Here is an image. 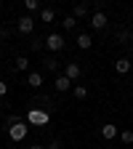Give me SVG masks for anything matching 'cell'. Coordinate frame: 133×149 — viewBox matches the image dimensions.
I'll use <instances>...</instances> for the list:
<instances>
[{
	"instance_id": "12",
	"label": "cell",
	"mask_w": 133,
	"mask_h": 149,
	"mask_svg": "<svg viewBox=\"0 0 133 149\" xmlns=\"http://www.w3.org/2000/svg\"><path fill=\"white\" fill-rule=\"evenodd\" d=\"M72 16H75V19H85V16H88V3H77Z\"/></svg>"
},
{
	"instance_id": "19",
	"label": "cell",
	"mask_w": 133,
	"mask_h": 149,
	"mask_svg": "<svg viewBox=\"0 0 133 149\" xmlns=\"http://www.w3.org/2000/svg\"><path fill=\"white\" fill-rule=\"evenodd\" d=\"M24 6H27V11H40V3H37V0H24Z\"/></svg>"
},
{
	"instance_id": "17",
	"label": "cell",
	"mask_w": 133,
	"mask_h": 149,
	"mask_svg": "<svg viewBox=\"0 0 133 149\" xmlns=\"http://www.w3.org/2000/svg\"><path fill=\"white\" fill-rule=\"evenodd\" d=\"M19 123H24L19 115H11V117H6V130H8V128H13V125H19Z\"/></svg>"
},
{
	"instance_id": "23",
	"label": "cell",
	"mask_w": 133,
	"mask_h": 149,
	"mask_svg": "<svg viewBox=\"0 0 133 149\" xmlns=\"http://www.w3.org/2000/svg\"><path fill=\"white\" fill-rule=\"evenodd\" d=\"M3 37H6V40H8V37H11V32H8L6 27H0V40H3Z\"/></svg>"
},
{
	"instance_id": "18",
	"label": "cell",
	"mask_w": 133,
	"mask_h": 149,
	"mask_svg": "<svg viewBox=\"0 0 133 149\" xmlns=\"http://www.w3.org/2000/svg\"><path fill=\"white\" fill-rule=\"evenodd\" d=\"M45 69L48 72H56V69H59V61H56L53 56H48V59H45Z\"/></svg>"
},
{
	"instance_id": "25",
	"label": "cell",
	"mask_w": 133,
	"mask_h": 149,
	"mask_svg": "<svg viewBox=\"0 0 133 149\" xmlns=\"http://www.w3.org/2000/svg\"><path fill=\"white\" fill-rule=\"evenodd\" d=\"M29 149H45V146H40V144H32V146H29Z\"/></svg>"
},
{
	"instance_id": "4",
	"label": "cell",
	"mask_w": 133,
	"mask_h": 149,
	"mask_svg": "<svg viewBox=\"0 0 133 149\" xmlns=\"http://www.w3.org/2000/svg\"><path fill=\"white\" fill-rule=\"evenodd\" d=\"M16 29L22 32V35H32V29H35V19L27 13V16H22L19 19V24H16Z\"/></svg>"
},
{
	"instance_id": "10",
	"label": "cell",
	"mask_w": 133,
	"mask_h": 149,
	"mask_svg": "<svg viewBox=\"0 0 133 149\" xmlns=\"http://www.w3.org/2000/svg\"><path fill=\"white\" fill-rule=\"evenodd\" d=\"M93 45V40H91V35L88 32H83V35H77V48H83V51H88Z\"/></svg>"
},
{
	"instance_id": "8",
	"label": "cell",
	"mask_w": 133,
	"mask_h": 149,
	"mask_svg": "<svg viewBox=\"0 0 133 149\" xmlns=\"http://www.w3.org/2000/svg\"><path fill=\"white\" fill-rule=\"evenodd\" d=\"M53 88H56V91H59V93H64V91H69V88H72V80H67V77H64V74H61V77H56V83H53Z\"/></svg>"
},
{
	"instance_id": "15",
	"label": "cell",
	"mask_w": 133,
	"mask_h": 149,
	"mask_svg": "<svg viewBox=\"0 0 133 149\" xmlns=\"http://www.w3.org/2000/svg\"><path fill=\"white\" fill-rule=\"evenodd\" d=\"M61 27H64V29H75V27H77V19L67 13V16H64V22H61Z\"/></svg>"
},
{
	"instance_id": "21",
	"label": "cell",
	"mask_w": 133,
	"mask_h": 149,
	"mask_svg": "<svg viewBox=\"0 0 133 149\" xmlns=\"http://www.w3.org/2000/svg\"><path fill=\"white\" fill-rule=\"evenodd\" d=\"M43 45H45V40H40V37H35V40H32V48H35V51H40Z\"/></svg>"
},
{
	"instance_id": "3",
	"label": "cell",
	"mask_w": 133,
	"mask_h": 149,
	"mask_svg": "<svg viewBox=\"0 0 133 149\" xmlns=\"http://www.w3.org/2000/svg\"><path fill=\"white\" fill-rule=\"evenodd\" d=\"M45 48L53 51V53H56V51H61V48H64V37H61V35H56V32L48 35V37H45Z\"/></svg>"
},
{
	"instance_id": "14",
	"label": "cell",
	"mask_w": 133,
	"mask_h": 149,
	"mask_svg": "<svg viewBox=\"0 0 133 149\" xmlns=\"http://www.w3.org/2000/svg\"><path fill=\"white\" fill-rule=\"evenodd\" d=\"M19 72H27V67H29V59H27V56H19V59H16V64H13Z\"/></svg>"
},
{
	"instance_id": "7",
	"label": "cell",
	"mask_w": 133,
	"mask_h": 149,
	"mask_svg": "<svg viewBox=\"0 0 133 149\" xmlns=\"http://www.w3.org/2000/svg\"><path fill=\"white\" fill-rule=\"evenodd\" d=\"M27 85H29V88H40V85H43V74H40V72H29V74H27Z\"/></svg>"
},
{
	"instance_id": "22",
	"label": "cell",
	"mask_w": 133,
	"mask_h": 149,
	"mask_svg": "<svg viewBox=\"0 0 133 149\" xmlns=\"http://www.w3.org/2000/svg\"><path fill=\"white\" fill-rule=\"evenodd\" d=\"M6 93H8V85H6L3 80H0V99H3V96H6Z\"/></svg>"
},
{
	"instance_id": "16",
	"label": "cell",
	"mask_w": 133,
	"mask_h": 149,
	"mask_svg": "<svg viewBox=\"0 0 133 149\" xmlns=\"http://www.w3.org/2000/svg\"><path fill=\"white\" fill-rule=\"evenodd\" d=\"M72 93H75V99H85V96H88V88H85V85H75Z\"/></svg>"
},
{
	"instance_id": "1",
	"label": "cell",
	"mask_w": 133,
	"mask_h": 149,
	"mask_svg": "<svg viewBox=\"0 0 133 149\" xmlns=\"http://www.w3.org/2000/svg\"><path fill=\"white\" fill-rule=\"evenodd\" d=\"M80 74H83V67H80L77 61H69V64L64 67V77L72 80V83H75V80H80Z\"/></svg>"
},
{
	"instance_id": "6",
	"label": "cell",
	"mask_w": 133,
	"mask_h": 149,
	"mask_svg": "<svg viewBox=\"0 0 133 149\" xmlns=\"http://www.w3.org/2000/svg\"><path fill=\"white\" fill-rule=\"evenodd\" d=\"M8 136H11L13 141H22V139L27 136V123H19V125L8 128Z\"/></svg>"
},
{
	"instance_id": "13",
	"label": "cell",
	"mask_w": 133,
	"mask_h": 149,
	"mask_svg": "<svg viewBox=\"0 0 133 149\" xmlns=\"http://www.w3.org/2000/svg\"><path fill=\"white\" fill-rule=\"evenodd\" d=\"M53 19H56V13H53V8H40V22H53Z\"/></svg>"
},
{
	"instance_id": "20",
	"label": "cell",
	"mask_w": 133,
	"mask_h": 149,
	"mask_svg": "<svg viewBox=\"0 0 133 149\" xmlns=\"http://www.w3.org/2000/svg\"><path fill=\"white\" fill-rule=\"evenodd\" d=\"M120 139H123L125 144H130V141H133V130H123V133H120Z\"/></svg>"
},
{
	"instance_id": "9",
	"label": "cell",
	"mask_w": 133,
	"mask_h": 149,
	"mask_svg": "<svg viewBox=\"0 0 133 149\" xmlns=\"http://www.w3.org/2000/svg\"><path fill=\"white\" fill-rule=\"evenodd\" d=\"M101 136H104V139H115V136H117V125L104 123V125H101Z\"/></svg>"
},
{
	"instance_id": "5",
	"label": "cell",
	"mask_w": 133,
	"mask_h": 149,
	"mask_svg": "<svg viewBox=\"0 0 133 149\" xmlns=\"http://www.w3.org/2000/svg\"><path fill=\"white\" fill-rule=\"evenodd\" d=\"M107 24H109V19H107L104 11H96V13L91 16V27H93V29H104Z\"/></svg>"
},
{
	"instance_id": "11",
	"label": "cell",
	"mask_w": 133,
	"mask_h": 149,
	"mask_svg": "<svg viewBox=\"0 0 133 149\" xmlns=\"http://www.w3.org/2000/svg\"><path fill=\"white\" fill-rule=\"evenodd\" d=\"M115 69H117L120 74L130 72V59H117V61H115Z\"/></svg>"
},
{
	"instance_id": "24",
	"label": "cell",
	"mask_w": 133,
	"mask_h": 149,
	"mask_svg": "<svg viewBox=\"0 0 133 149\" xmlns=\"http://www.w3.org/2000/svg\"><path fill=\"white\" fill-rule=\"evenodd\" d=\"M48 149H61V144H59V141H51V144H48Z\"/></svg>"
},
{
	"instance_id": "2",
	"label": "cell",
	"mask_w": 133,
	"mask_h": 149,
	"mask_svg": "<svg viewBox=\"0 0 133 149\" xmlns=\"http://www.w3.org/2000/svg\"><path fill=\"white\" fill-rule=\"evenodd\" d=\"M27 123H32V125H45L48 123V112H43V109H29Z\"/></svg>"
}]
</instances>
